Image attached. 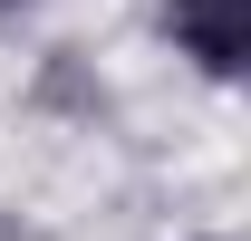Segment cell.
<instances>
[{"mask_svg": "<svg viewBox=\"0 0 251 241\" xmlns=\"http://www.w3.org/2000/svg\"><path fill=\"white\" fill-rule=\"evenodd\" d=\"M164 29L203 77H242L251 58V0H164Z\"/></svg>", "mask_w": 251, "mask_h": 241, "instance_id": "1", "label": "cell"}, {"mask_svg": "<svg viewBox=\"0 0 251 241\" xmlns=\"http://www.w3.org/2000/svg\"><path fill=\"white\" fill-rule=\"evenodd\" d=\"M0 241H29V232H20V222H0Z\"/></svg>", "mask_w": 251, "mask_h": 241, "instance_id": "2", "label": "cell"}, {"mask_svg": "<svg viewBox=\"0 0 251 241\" xmlns=\"http://www.w3.org/2000/svg\"><path fill=\"white\" fill-rule=\"evenodd\" d=\"M0 10H20V0H0Z\"/></svg>", "mask_w": 251, "mask_h": 241, "instance_id": "3", "label": "cell"}]
</instances>
